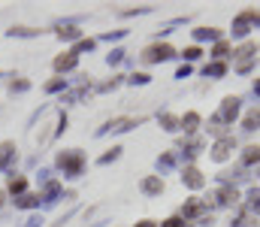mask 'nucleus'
<instances>
[{
	"label": "nucleus",
	"instance_id": "nucleus-1",
	"mask_svg": "<svg viewBox=\"0 0 260 227\" xmlns=\"http://www.w3.org/2000/svg\"><path fill=\"white\" fill-rule=\"evenodd\" d=\"M58 167L64 170V176H67V179H76V176H82V167H85V157L79 154V149L61 151V154H58Z\"/></svg>",
	"mask_w": 260,
	"mask_h": 227
},
{
	"label": "nucleus",
	"instance_id": "nucleus-2",
	"mask_svg": "<svg viewBox=\"0 0 260 227\" xmlns=\"http://www.w3.org/2000/svg\"><path fill=\"white\" fill-rule=\"evenodd\" d=\"M176 52H173V46H151V49H145L142 52V61H148V64H157V61H170Z\"/></svg>",
	"mask_w": 260,
	"mask_h": 227
},
{
	"label": "nucleus",
	"instance_id": "nucleus-3",
	"mask_svg": "<svg viewBox=\"0 0 260 227\" xmlns=\"http://www.w3.org/2000/svg\"><path fill=\"white\" fill-rule=\"evenodd\" d=\"M239 97H227L224 100V106H221V115H218V121H233L236 115H239Z\"/></svg>",
	"mask_w": 260,
	"mask_h": 227
},
{
	"label": "nucleus",
	"instance_id": "nucleus-4",
	"mask_svg": "<svg viewBox=\"0 0 260 227\" xmlns=\"http://www.w3.org/2000/svg\"><path fill=\"white\" fill-rule=\"evenodd\" d=\"M142 194H148V197H154V194H160L164 191V179L160 176H148V179H142Z\"/></svg>",
	"mask_w": 260,
	"mask_h": 227
},
{
	"label": "nucleus",
	"instance_id": "nucleus-5",
	"mask_svg": "<svg viewBox=\"0 0 260 227\" xmlns=\"http://www.w3.org/2000/svg\"><path fill=\"white\" fill-rule=\"evenodd\" d=\"M76 64H79V58H76L73 52H67V55H58V58H55V70H58V73H70V70H76Z\"/></svg>",
	"mask_w": 260,
	"mask_h": 227
},
{
	"label": "nucleus",
	"instance_id": "nucleus-6",
	"mask_svg": "<svg viewBox=\"0 0 260 227\" xmlns=\"http://www.w3.org/2000/svg\"><path fill=\"white\" fill-rule=\"evenodd\" d=\"M182 182H185L188 188H203V185H206V179H203V173H200L197 167H188V170L182 173Z\"/></svg>",
	"mask_w": 260,
	"mask_h": 227
},
{
	"label": "nucleus",
	"instance_id": "nucleus-7",
	"mask_svg": "<svg viewBox=\"0 0 260 227\" xmlns=\"http://www.w3.org/2000/svg\"><path fill=\"white\" fill-rule=\"evenodd\" d=\"M233 146H236V143H233L230 137L218 140V143H215V149H212V157H215V160H224V157L230 154V149H233Z\"/></svg>",
	"mask_w": 260,
	"mask_h": 227
},
{
	"label": "nucleus",
	"instance_id": "nucleus-8",
	"mask_svg": "<svg viewBox=\"0 0 260 227\" xmlns=\"http://www.w3.org/2000/svg\"><path fill=\"white\" fill-rule=\"evenodd\" d=\"M27 188V179L24 176H9V194H21Z\"/></svg>",
	"mask_w": 260,
	"mask_h": 227
},
{
	"label": "nucleus",
	"instance_id": "nucleus-9",
	"mask_svg": "<svg viewBox=\"0 0 260 227\" xmlns=\"http://www.w3.org/2000/svg\"><path fill=\"white\" fill-rule=\"evenodd\" d=\"M179 124H182V131H188V134H191V131H197V124H200V115H197V112H188V115H182V121H179Z\"/></svg>",
	"mask_w": 260,
	"mask_h": 227
},
{
	"label": "nucleus",
	"instance_id": "nucleus-10",
	"mask_svg": "<svg viewBox=\"0 0 260 227\" xmlns=\"http://www.w3.org/2000/svg\"><path fill=\"white\" fill-rule=\"evenodd\" d=\"M257 160H260V146H248L245 154H242V164H245V167H251V164H257Z\"/></svg>",
	"mask_w": 260,
	"mask_h": 227
},
{
	"label": "nucleus",
	"instance_id": "nucleus-11",
	"mask_svg": "<svg viewBox=\"0 0 260 227\" xmlns=\"http://www.w3.org/2000/svg\"><path fill=\"white\" fill-rule=\"evenodd\" d=\"M218 37H221V34H218L215 27H200V30H194V40H200V43H203V40H218Z\"/></svg>",
	"mask_w": 260,
	"mask_h": 227
},
{
	"label": "nucleus",
	"instance_id": "nucleus-12",
	"mask_svg": "<svg viewBox=\"0 0 260 227\" xmlns=\"http://www.w3.org/2000/svg\"><path fill=\"white\" fill-rule=\"evenodd\" d=\"M79 37H82L79 27H61L58 30V40H79Z\"/></svg>",
	"mask_w": 260,
	"mask_h": 227
},
{
	"label": "nucleus",
	"instance_id": "nucleus-13",
	"mask_svg": "<svg viewBox=\"0 0 260 227\" xmlns=\"http://www.w3.org/2000/svg\"><path fill=\"white\" fill-rule=\"evenodd\" d=\"M15 206H18V209H30V206H37V197H34V194H21V197L15 200Z\"/></svg>",
	"mask_w": 260,
	"mask_h": 227
},
{
	"label": "nucleus",
	"instance_id": "nucleus-14",
	"mask_svg": "<svg viewBox=\"0 0 260 227\" xmlns=\"http://www.w3.org/2000/svg\"><path fill=\"white\" fill-rule=\"evenodd\" d=\"M200 212H203V203H200V200L194 197V200H191V203L182 209V218H185V215H200Z\"/></svg>",
	"mask_w": 260,
	"mask_h": 227
},
{
	"label": "nucleus",
	"instance_id": "nucleus-15",
	"mask_svg": "<svg viewBox=\"0 0 260 227\" xmlns=\"http://www.w3.org/2000/svg\"><path fill=\"white\" fill-rule=\"evenodd\" d=\"M15 143H0V167H6V157H9V154H15Z\"/></svg>",
	"mask_w": 260,
	"mask_h": 227
},
{
	"label": "nucleus",
	"instance_id": "nucleus-16",
	"mask_svg": "<svg viewBox=\"0 0 260 227\" xmlns=\"http://www.w3.org/2000/svg\"><path fill=\"white\" fill-rule=\"evenodd\" d=\"M121 146H115V149H109V154H103V157H100V164H112V160H118V157H121Z\"/></svg>",
	"mask_w": 260,
	"mask_h": 227
},
{
	"label": "nucleus",
	"instance_id": "nucleus-17",
	"mask_svg": "<svg viewBox=\"0 0 260 227\" xmlns=\"http://www.w3.org/2000/svg\"><path fill=\"white\" fill-rule=\"evenodd\" d=\"M40 30H34V27H12L9 30V37H37Z\"/></svg>",
	"mask_w": 260,
	"mask_h": 227
},
{
	"label": "nucleus",
	"instance_id": "nucleus-18",
	"mask_svg": "<svg viewBox=\"0 0 260 227\" xmlns=\"http://www.w3.org/2000/svg\"><path fill=\"white\" fill-rule=\"evenodd\" d=\"M91 49H94V40H79L76 49H73V55L79 58V52H91Z\"/></svg>",
	"mask_w": 260,
	"mask_h": 227
},
{
	"label": "nucleus",
	"instance_id": "nucleus-19",
	"mask_svg": "<svg viewBox=\"0 0 260 227\" xmlns=\"http://www.w3.org/2000/svg\"><path fill=\"white\" fill-rule=\"evenodd\" d=\"M218 197H221V203H233L239 194H236V188H221V194H218Z\"/></svg>",
	"mask_w": 260,
	"mask_h": 227
},
{
	"label": "nucleus",
	"instance_id": "nucleus-20",
	"mask_svg": "<svg viewBox=\"0 0 260 227\" xmlns=\"http://www.w3.org/2000/svg\"><path fill=\"white\" fill-rule=\"evenodd\" d=\"M160 124H164V131H176V124H179V121H176L170 112H164V115H160Z\"/></svg>",
	"mask_w": 260,
	"mask_h": 227
},
{
	"label": "nucleus",
	"instance_id": "nucleus-21",
	"mask_svg": "<svg viewBox=\"0 0 260 227\" xmlns=\"http://www.w3.org/2000/svg\"><path fill=\"white\" fill-rule=\"evenodd\" d=\"M130 85H148V82H151V76H145V73H133L127 79Z\"/></svg>",
	"mask_w": 260,
	"mask_h": 227
},
{
	"label": "nucleus",
	"instance_id": "nucleus-22",
	"mask_svg": "<svg viewBox=\"0 0 260 227\" xmlns=\"http://www.w3.org/2000/svg\"><path fill=\"white\" fill-rule=\"evenodd\" d=\"M203 73H206V76H224V73H227V67H224V64H212V67H206Z\"/></svg>",
	"mask_w": 260,
	"mask_h": 227
},
{
	"label": "nucleus",
	"instance_id": "nucleus-23",
	"mask_svg": "<svg viewBox=\"0 0 260 227\" xmlns=\"http://www.w3.org/2000/svg\"><path fill=\"white\" fill-rule=\"evenodd\" d=\"M257 124H260V112H251V115L245 118V131H254Z\"/></svg>",
	"mask_w": 260,
	"mask_h": 227
},
{
	"label": "nucleus",
	"instance_id": "nucleus-24",
	"mask_svg": "<svg viewBox=\"0 0 260 227\" xmlns=\"http://www.w3.org/2000/svg\"><path fill=\"white\" fill-rule=\"evenodd\" d=\"M200 55H203V52H200L197 46H191V49H185V52H182V58H185V61H197Z\"/></svg>",
	"mask_w": 260,
	"mask_h": 227
},
{
	"label": "nucleus",
	"instance_id": "nucleus-25",
	"mask_svg": "<svg viewBox=\"0 0 260 227\" xmlns=\"http://www.w3.org/2000/svg\"><path fill=\"white\" fill-rule=\"evenodd\" d=\"M64 85H67L64 79H55V82H49V85H46V91H49V94H55V91H61Z\"/></svg>",
	"mask_w": 260,
	"mask_h": 227
},
{
	"label": "nucleus",
	"instance_id": "nucleus-26",
	"mask_svg": "<svg viewBox=\"0 0 260 227\" xmlns=\"http://www.w3.org/2000/svg\"><path fill=\"white\" fill-rule=\"evenodd\" d=\"M160 227H185V218H182V215H176V218H167Z\"/></svg>",
	"mask_w": 260,
	"mask_h": 227
},
{
	"label": "nucleus",
	"instance_id": "nucleus-27",
	"mask_svg": "<svg viewBox=\"0 0 260 227\" xmlns=\"http://www.w3.org/2000/svg\"><path fill=\"white\" fill-rule=\"evenodd\" d=\"M9 88H12V91H27V88H30V82H27V79H18V82H12Z\"/></svg>",
	"mask_w": 260,
	"mask_h": 227
},
{
	"label": "nucleus",
	"instance_id": "nucleus-28",
	"mask_svg": "<svg viewBox=\"0 0 260 227\" xmlns=\"http://www.w3.org/2000/svg\"><path fill=\"white\" fill-rule=\"evenodd\" d=\"M254 52H257V46H254V43H248V46H242L236 55H254Z\"/></svg>",
	"mask_w": 260,
	"mask_h": 227
},
{
	"label": "nucleus",
	"instance_id": "nucleus-29",
	"mask_svg": "<svg viewBox=\"0 0 260 227\" xmlns=\"http://www.w3.org/2000/svg\"><path fill=\"white\" fill-rule=\"evenodd\" d=\"M224 55H227V43H218L215 46V58H224Z\"/></svg>",
	"mask_w": 260,
	"mask_h": 227
},
{
	"label": "nucleus",
	"instance_id": "nucleus-30",
	"mask_svg": "<svg viewBox=\"0 0 260 227\" xmlns=\"http://www.w3.org/2000/svg\"><path fill=\"white\" fill-rule=\"evenodd\" d=\"M121 58H124V52H121V49H115V52H112V55H109V64H118V61H121Z\"/></svg>",
	"mask_w": 260,
	"mask_h": 227
},
{
	"label": "nucleus",
	"instance_id": "nucleus-31",
	"mask_svg": "<svg viewBox=\"0 0 260 227\" xmlns=\"http://www.w3.org/2000/svg\"><path fill=\"white\" fill-rule=\"evenodd\" d=\"M191 73V67H188V64H185V67H179V73H176V79H185V76Z\"/></svg>",
	"mask_w": 260,
	"mask_h": 227
},
{
	"label": "nucleus",
	"instance_id": "nucleus-32",
	"mask_svg": "<svg viewBox=\"0 0 260 227\" xmlns=\"http://www.w3.org/2000/svg\"><path fill=\"white\" fill-rule=\"evenodd\" d=\"M43 224V218H40V215H34V218H27V227H40Z\"/></svg>",
	"mask_w": 260,
	"mask_h": 227
},
{
	"label": "nucleus",
	"instance_id": "nucleus-33",
	"mask_svg": "<svg viewBox=\"0 0 260 227\" xmlns=\"http://www.w3.org/2000/svg\"><path fill=\"white\" fill-rule=\"evenodd\" d=\"M136 227H160V224H154V221H148V218H145V221H139Z\"/></svg>",
	"mask_w": 260,
	"mask_h": 227
},
{
	"label": "nucleus",
	"instance_id": "nucleus-34",
	"mask_svg": "<svg viewBox=\"0 0 260 227\" xmlns=\"http://www.w3.org/2000/svg\"><path fill=\"white\" fill-rule=\"evenodd\" d=\"M251 200H254V203H260V191H257V188L251 191Z\"/></svg>",
	"mask_w": 260,
	"mask_h": 227
},
{
	"label": "nucleus",
	"instance_id": "nucleus-35",
	"mask_svg": "<svg viewBox=\"0 0 260 227\" xmlns=\"http://www.w3.org/2000/svg\"><path fill=\"white\" fill-rule=\"evenodd\" d=\"M3 197H6V194H3V191H0V206H3Z\"/></svg>",
	"mask_w": 260,
	"mask_h": 227
},
{
	"label": "nucleus",
	"instance_id": "nucleus-36",
	"mask_svg": "<svg viewBox=\"0 0 260 227\" xmlns=\"http://www.w3.org/2000/svg\"><path fill=\"white\" fill-rule=\"evenodd\" d=\"M254 91H257V94H260V82H257V85H254Z\"/></svg>",
	"mask_w": 260,
	"mask_h": 227
}]
</instances>
